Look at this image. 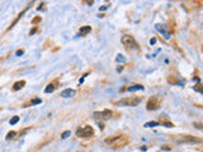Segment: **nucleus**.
<instances>
[{
    "label": "nucleus",
    "instance_id": "nucleus-16",
    "mask_svg": "<svg viewBox=\"0 0 203 152\" xmlns=\"http://www.w3.org/2000/svg\"><path fill=\"white\" fill-rule=\"evenodd\" d=\"M15 134H17V133H15L14 131H12V132H9V133L6 134V137H5V138H6V140L9 141V140H12V138H14V136H15Z\"/></svg>",
    "mask_w": 203,
    "mask_h": 152
},
{
    "label": "nucleus",
    "instance_id": "nucleus-11",
    "mask_svg": "<svg viewBox=\"0 0 203 152\" xmlns=\"http://www.w3.org/2000/svg\"><path fill=\"white\" fill-rule=\"evenodd\" d=\"M90 31H92V27H90V26L81 27V28H80V31H79V36H86Z\"/></svg>",
    "mask_w": 203,
    "mask_h": 152
},
{
    "label": "nucleus",
    "instance_id": "nucleus-15",
    "mask_svg": "<svg viewBox=\"0 0 203 152\" xmlns=\"http://www.w3.org/2000/svg\"><path fill=\"white\" fill-rule=\"evenodd\" d=\"M18 122H19V117H17V115H15V117H13V118L10 119V122H9V123H10V125H14V124H17Z\"/></svg>",
    "mask_w": 203,
    "mask_h": 152
},
{
    "label": "nucleus",
    "instance_id": "nucleus-20",
    "mask_svg": "<svg viewBox=\"0 0 203 152\" xmlns=\"http://www.w3.org/2000/svg\"><path fill=\"white\" fill-rule=\"evenodd\" d=\"M24 53V51L23 49H19V51H17V56H22Z\"/></svg>",
    "mask_w": 203,
    "mask_h": 152
},
{
    "label": "nucleus",
    "instance_id": "nucleus-2",
    "mask_svg": "<svg viewBox=\"0 0 203 152\" xmlns=\"http://www.w3.org/2000/svg\"><path fill=\"white\" fill-rule=\"evenodd\" d=\"M141 103L140 98H125L122 100L116 102V105L118 107H137Z\"/></svg>",
    "mask_w": 203,
    "mask_h": 152
},
{
    "label": "nucleus",
    "instance_id": "nucleus-22",
    "mask_svg": "<svg viewBox=\"0 0 203 152\" xmlns=\"http://www.w3.org/2000/svg\"><path fill=\"white\" fill-rule=\"evenodd\" d=\"M36 31H37V29H36V28H33V29H32V31L29 32V36H33L34 33H36Z\"/></svg>",
    "mask_w": 203,
    "mask_h": 152
},
{
    "label": "nucleus",
    "instance_id": "nucleus-13",
    "mask_svg": "<svg viewBox=\"0 0 203 152\" xmlns=\"http://www.w3.org/2000/svg\"><path fill=\"white\" fill-rule=\"evenodd\" d=\"M160 123L159 122H147V123H145V128H151V127H157Z\"/></svg>",
    "mask_w": 203,
    "mask_h": 152
},
{
    "label": "nucleus",
    "instance_id": "nucleus-21",
    "mask_svg": "<svg viewBox=\"0 0 203 152\" xmlns=\"http://www.w3.org/2000/svg\"><path fill=\"white\" fill-rule=\"evenodd\" d=\"M156 43V38H151L150 39V44H155Z\"/></svg>",
    "mask_w": 203,
    "mask_h": 152
},
{
    "label": "nucleus",
    "instance_id": "nucleus-19",
    "mask_svg": "<svg viewBox=\"0 0 203 152\" xmlns=\"http://www.w3.org/2000/svg\"><path fill=\"white\" fill-rule=\"evenodd\" d=\"M70 134H71V132H70V131H66V132H64V133L61 134V138H62V140H65V138H67Z\"/></svg>",
    "mask_w": 203,
    "mask_h": 152
},
{
    "label": "nucleus",
    "instance_id": "nucleus-4",
    "mask_svg": "<svg viewBox=\"0 0 203 152\" xmlns=\"http://www.w3.org/2000/svg\"><path fill=\"white\" fill-rule=\"evenodd\" d=\"M122 43L126 47H128V48H135V49L138 48V44H137V42L135 41V38L132 36H123L122 37Z\"/></svg>",
    "mask_w": 203,
    "mask_h": 152
},
{
    "label": "nucleus",
    "instance_id": "nucleus-24",
    "mask_svg": "<svg viewBox=\"0 0 203 152\" xmlns=\"http://www.w3.org/2000/svg\"><path fill=\"white\" fill-rule=\"evenodd\" d=\"M196 125H197V128H198V129H202V125H201V124H196Z\"/></svg>",
    "mask_w": 203,
    "mask_h": 152
},
{
    "label": "nucleus",
    "instance_id": "nucleus-17",
    "mask_svg": "<svg viewBox=\"0 0 203 152\" xmlns=\"http://www.w3.org/2000/svg\"><path fill=\"white\" fill-rule=\"evenodd\" d=\"M116 60H117V62H126V57H123L122 55H118Z\"/></svg>",
    "mask_w": 203,
    "mask_h": 152
},
{
    "label": "nucleus",
    "instance_id": "nucleus-18",
    "mask_svg": "<svg viewBox=\"0 0 203 152\" xmlns=\"http://www.w3.org/2000/svg\"><path fill=\"white\" fill-rule=\"evenodd\" d=\"M41 103H42V100H41L39 98H36V99H33V100L31 102V104H32V105H36V104H41Z\"/></svg>",
    "mask_w": 203,
    "mask_h": 152
},
{
    "label": "nucleus",
    "instance_id": "nucleus-23",
    "mask_svg": "<svg viewBox=\"0 0 203 152\" xmlns=\"http://www.w3.org/2000/svg\"><path fill=\"white\" fill-rule=\"evenodd\" d=\"M107 8H108V6H103V8H99V10H100V11H103V10H105V9H107Z\"/></svg>",
    "mask_w": 203,
    "mask_h": 152
},
{
    "label": "nucleus",
    "instance_id": "nucleus-10",
    "mask_svg": "<svg viewBox=\"0 0 203 152\" xmlns=\"http://www.w3.org/2000/svg\"><path fill=\"white\" fill-rule=\"evenodd\" d=\"M137 90H143V86L142 85H132V86H128L126 89H121V93L122 91H137Z\"/></svg>",
    "mask_w": 203,
    "mask_h": 152
},
{
    "label": "nucleus",
    "instance_id": "nucleus-3",
    "mask_svg": "<svg viewBox=\"0 0 203 152\" xmlns=\"http://www.w3.org/2000/svg\"><path fill=\"white\" fill-rule=\"evenodd\" d=\"M76 136L80 138H89L93 136V128L90 125H86L84 128H79L76 131Z\"/></svg>",
    "mask_w": 203,
    "mask_h": 152
},
{
    "label": "nucleus",
    "instance_id": "nucleus-7",
    "mask_svg": "<svg viewBox=\"0 0 203 152\" xmlns=\"http://www.w3.org/2000/svg\"><path fill=\"white\" fill-rule=\"evenodd\" d=\"M156 31H159L165 39H169L170 38V31L168 29V26L165 24H156Z\"/></svg>",
    "mask_w": 203,
    "mask_h": 152
},
{
    "label": "nucleus",
    "instance_id": "nucleus-6",
    "mask_svg": "<svg viewBox=\"0 0 203 152\" xmlns=\"http://www.w3.org/2000/svg\"><path fill=\"white\" fill-rule=\"evenodd\" d=\"M93 115H94V118L103 119V120H108V119H110V118H112L113 113H112V110L105 109V110H103V112H94Z\"/></svg>",
    "mask_w": 203,
    "mask_h": 152
},
{
    "label": "nucleus",
    "instance_id": "nucleus-9",
    "mask_svg": "<svg viewBox=\"0 0 203 152\" xmlns=\"http://www.w3.org/2000/svg\"><path fill=\"white\" fill-rule=\"evenodd\" d=\"M75 94H76V91L74 89H65L64 91H61L62 98H72V96H75Z\"/></svg>",
    "mask_w": 203,
    "mask_h": 152
},
{
    "label": "nucleus",
    "instance_id": "nucleus-8",
    "mask_svg": "<svg viewBox=\"0 0 203 152\" xmlns=\"http://www.w3.org/2000/svg\"><path fill=\"white\" fill-rule=\"evenodd\" d=\"M159 108V98L157 96H152L149 103H147V109L151 110V109H157Z\"/></svg>",
    "mask_w": 203,
    "mask_h": 152
},
{
    "label": "nucleus",
    "instance_id": "nucleus-1",
    "mask_svg": "<svg viewBox=\"0 0 203 152\" xmlns=\"http://www.w3.org/2000/svg\"><path fill=\"white\" fill-rule=\"evenodd\" d=\"M127 143V138L125 136H117L114 138H110V140H107L105 141V145H109L110 147H114V148H118V147H122L123 145Z\"/></svg>",
    "mask_w": 203,
    "mask_h": 152
},
{
    "label": "nucleus",
    "instance_id": "nucleus-5",
    "mask_svg": "<svg viewBox=\"0 0 203 152\" xmlns=\"http://www.w3.org/2000/svg\"><path fill=\"white\" fill-rule=\"evenodd\" d=\"M176 142H179V143H201L202 140L194 138L192 136H180L176 138Z\"/></svg>",
    "mask_w": 203,
    "mask_h": 152
},
{
    "label": "nucleus",
    "instance_id": "nucleus-12",
    "mask_svg": "<svg viewBox=\"0 0 203 152\" xmlns=\"http://www.w3.org/2000/svg\"><path fill=\"white\" fill-rule=\"evenodd\" d=\"M24 85H26V81H24V80L17 81V82H15V84L13 85V90H14V91H17V90H20V89H22V87H23Z\"/></svg>",
    "mask_w": 203,
    "mask_h": 152
},
{
    "label": "nucleus",
    "instance_id": "nucleus-14",
    "mask_svg": "<svg viewBox=\"0 0 203 152\" xmlns=\"http://www.w3.org/2000/svg\"><path fill=\"white\" fill-rule=\"evenodd\" d=\"M53 90H55V86H53L52 84H50V85H47V87L44 89V93H47V94H48V93H52Z\"/></svg>",
    "mask_w": 203,
    "mask_h": 152
}]
</instances>
